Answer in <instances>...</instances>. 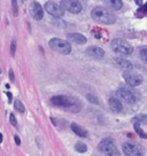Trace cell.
I'll return each mask as SVG.
<instances>
[{
	"instance_id": "29",
	"label": "cell",
	"mask_w": 147,
	"mask_h": 156,
	"mask_svg": "<svg viewBox=\"0 0 147 156\" xmlns=\"http://www.w3.org/2000/svg\"><path fill=\"white\" fill-rule=\"evenodd\" d=\"M7 97H8V101H9V102H12V99H13V95H12V93L7 92Z\"/></svg>"
},
{
	"instance_id": "3",
	"label": "cell",
	"mask_w": 147,
	"mask_h": 156,
	"mask_svg": "<svg viewBox=\"0 0 147 156\" xmlns=\"http://www.w3.org/2000/svg\"><path fill=\"white\" fill-rule=\"evenodd\" d=\"M49 47L53 49L54 52H58L63 55H68L71 52V45L68 41H66L63 39L60 38H52L49 40Z\"/></svg>"
},
{
	"instance_id": "14",
	"label": "cell",
	"mask_w": 147,
	"mask_h": 156,
	"mask_svg": "<svg viewBox=\"0 0 147 156\" xmlns=\"http://www.w3.org/2000/svg\"><path fill=\"white\" fill-rule=\"evenodd\" d=\"M114 62H115V64L117 66L118 68H121L122 70H124V71H130V70L133 69L132 63H131L130 61L125 60V58H114Z\"/></svg>"
},
{
	"instance_id": "1",
	"label": "cell",
	"mask_w": 147,
	"mask_h": 156,
	"mask_svg": "<svg viewBox=\"0 0 147 156\" xmlns=\"http://www.w3.org/2000/svg\"><path fill=\"white\" fill-rule=\"evenodd\" d=\"M91 16L95 22H98L100 24L110 25L114 24L116 21V16L109 9L103 7H94L91 12Z\"/></svg>"
},
{
	"instance_id": "19",
	"label": "cell",
	"mask_w": 147,
	"mask_h": 156,
	"mask_svg": "<svg viewBox=\"0 0 147 156\" xmlns=\"http://www.w3.org/2000/svg\"><path fill=\"white\" fill-rule=\"evenodd\" d=\"M75 151H77V153H81V154H83V153H85V151H88V147H86V145H85V144L78 141L77 144H76V145H75Z\"/></svg>"
},
{
	"instance_id": "10",
	"label": "cell",
	"mask_w": 147,
	"mask_h": 156,
	"mask_svg": "<svg viewBox=\"0 0 147 156\" xmlns=\"http://www.w3.org/2000/svg\"><path fill=\"white\" fill-rule=\"evenodd\" d=\"M116 94H117L118 98H121L122 100H124V101L127 103L137 102V97H136V94H134L131 90H129V88H125V87L118 88Z\"/></svg>"
},
{
	"instance_id": "24",
	"label": "cell",
	"mask_w": 147,
	"mask_h": 156,
	"mask_svg": "<svg viewBox=\"0 0 147 156\" xmlns=\"http://www.w3.org/2000/svg\"><path fill=\"white\" fill-rule=\"evenodd\" d=\"M15 49H16V41L13 40V41H12V45H10V54H12V56L15 55Z\"/></svg>"
},
{
	"instance_id": "5",
	"label": "cell",
	"mask_w": 147,
	"mask_h": 156,
	"mask_svg": "<svg viewBox=\"0 0 147 156\" xmlns=\"http://www.w3.org/2000/svg\"><path fill=\"white\" fill-rule=\"evenodd\" d=\"M123 154L125 156H144L145 149L142 145L134 142H125L122 147Z\"/></svg>"
},
{
	"instance_id": "12",
	"label": "cell",
	"mask_w": 147,
	"mask_h": 156,
	"mask_svg": "<svg viewBox=\"0 0 147 156\" xmlns=\"http://www.w3.org/2000/svg\"><path fill=\"white\" fill-rule=\"evenodd\" d=\"M85 53L88 54V56L92 58H97V60H100L105 56V51H103L101 47H98V46H91L88 47Z\"/></svg>"
},
{
	"instance_id": "9",
	"label": "cell",
	"mask_w": 147,
	"mask_h": 156,
	"mask_svg": "<svg viewBox=\"0 0 147 156\" xmlns=\"http://www.w3.org/2000/svg\"><path fill=\"white\" fill-rule=\"evenodd\" d=\"M123 77H124V79H125V82H127L130 86H132V87L139 86V85L144 82V78H142V75L132 73V70H130V71H124Z\"/></svg>"
},
{
	"instance_id": "26",
	"label": "cell",
	"mask_w": 147,
	"mask_h": 156,
	"mask_svg": "<svg viewBox=\"0 0 147 156\" xmlns=\"http://www.w3.org/2000/svg\"><path fill=\"white\" fill-rule=\"evenodd\" d=\"M17 0H12V4H13V9H14V15L16 16L17 15V2H16Z\"/></svg>"
},
{
	"instance_id": "27",
	"label": "cell",
	"mask_w": 147,
	"mask_h": 156,
	"mask_svg": "<svg viewBox=\"0 0 147 156\" xmlns=\"http://www.w3.org/2000/svg\"><path fill=\"white\" fill-rule=\"evenodd\" d=\"M8 76H9L10 80H12V82H14L15 77H14V71H13V69H9V71H8Z\"/></svg>"
},
{
	"instance_id": "22",
	"label": "cell",
	"mask_w": 147,
	"mask_h": 156,
	"mask_svg": "<svg viewBox=\"0 0 147 156\" xmlns=\"http://www.w3.org/2000/svg\"><path fill=\"white\" fill-rule=\"evenodd\" d=\"M86 98H88V100L90 101V102H92V103H95V105H98L99 101H98V99L94 97V95H91V94H88L86 95Z\"/></svg>"
},
{
	"instance_id": "20",
	"label": "cell",
	"mask_w": 147,
	"mask_h": 156,
	"mask_svg": "<svg viewBox=\"0 0 147 156\" xmlns=\"http://www.w3.org/2000/svg\"><path fill=\"white\" fill-rule=\"evenodd\" d=\"M14 107H15V109H16L17 112H25L24 106H23V103L21 102L20 100H15Z\"/></svg>"
},
{
	"instance_id": "23",
	"label": "cell",
	"mask_w": 147,
	"mask_h": 156,
	"mask_svg": "<svg viewBox=\"0 0 147 156\" xmlns=\"http://www.w3.org/2000/svg\"><path fill=\"white\" fill-rule=\"evenodd\" d=\"M9 121H10V123H12V125L13 126H17V121H16V117H15V115L14 114H10L9 115Z\"/></svg>"
},
{
	"instance_id": "25",
	"label": "cell",
	"mask_w": 147,
	"mask_h": 156,
	"mask_svg": "<svg viewBox=\"0 0 147 156\" xmlns=\"http://www.w3.org/2000/svg\"><path fill=\"white\" fill-rule=\"evenodd\" d=\"M136 119H138L139 122L147 123V116H145V115H138V116L136 117Z\"/></svg>"
},
{
	"instance_id": "16",
	"label": "cell",
	"mask_w": 147,
	"mask_h": 156,
	"mask_svg": "<svg viewBox=\"0 0 147 156\" xmlns=\"http://www.w3.org/2000/svg\"><path fill=\"white\" fill-rule=\"evenodd\" d=\"M71 130L74 131L75 134H77L78 136H82V138H86L88 136V131L83 129V127L78 125V124H76V123H73L71 124Z\"/></svg>"
},
{
	"instance_id": "28",
	"label": "cell",
	"mask_w": 147,
	"mask_h": 156,
	"mask_svg": "<svg viewBox=\"0 0 147 156\" xmlns=\"http://www.w3.org/2000/svg\"><path fill=\"white\" fill-rule=\"evenodd\" d=\"M14 139H15V142H16V145H21V139L19 138V136H14Z\"/></svg>"
},
{
	"instance_id": "21",
	"label": "cell",
	"mask_w": 147,
	"mask_h": 156,
	"mask_svg": "<svg viewBox=\"0 0 147 156\" xmlns=\"http://www.w3.org/2000/svg\"><path fill=\"white\" fill-rule=\"evenodd\" d=\"M139 55H140V58H142V61L147 63V47H144V48L140 49Z\"/></svg>"
},
{
	"instance_id": "11",
	"label": "cell",
	"mask_w": 147,
	"mask_h": 156,
	"mask_svg": "<svg viewBox=\"0 0 147 156\" xmlns=\"http://www.w3.org/2000/svg\"><path fill=\"white\" fill-rule=\"evenodd\" d=\"M30 10H31V15L34 16V20L37 21H40V20L44 17V9L40 5L39 2L37 1H34L31 6H30Z\"/></svg>"
},
{
	"instance_id": "15",
	"label": "cell",
	"mask_w": 147,
	"mask_h": 156,
	"mask_svg": "<svg viewBox=\"0 0 147 156\" xmlns=\"http://www.w3.org/2000/svg\"><path fill=\"white\" fill-rule=\"evenodd\" d=\"M108 105H109L110 109H112L114 112H121L123 110L122 102H121L118 99H116V98H110V99L108 100Z\"/></svg>"
},
{
	"instance_id": "13",
	"label": "cell",
	"mask_w": 147,
	"mask_h": 156,
	"mask_svg": "<svg viewBox=\"0 0 147 156\" xmlns=\"http://www.w3.org/2000/svg\"><path fill=\"white\" fill-rule=\"evenodd\" d=\"M67 38L70 43H74V44H77V45H83L86 44V38L85 36H83L82 34H77V32H74V34H69L67 36Z\"/></svg>"
},
{
	"instance_id": "17",
	"label": "cell",
	"mask_w": 147,
	"mask_h": 156,
	"mask_svg": "<svg viewBox=\"0 0 147 156\" xmlns=\"http://www.w3.org/2000/svg\"><path fill=\"white\" fill-rule=\"evenodd\" d=\"M133 127H134V130H136V132L138 133V136H140V138H142V139H147V134L145 133V131L142 130V127H140V122L138 121V119H133Z\"/></svg>"
},
{
	"instance_id": "2",
	"label": "cell",
	"mask_w": 147,
	"mask_h": 156,
	"mask_svg": "<svg viewBox=\"0 0 147 156\" xmlns=\"http://www.w3.org/2000/svg\"><path fill=\"white\" fill-rule=\"evenodd\" d=\"M110 47L115 53L122 54V55H130L133 52V47L127 43V40L122 38L113 39L110 43Z\"/></svg>"
},
{
	"instance_id": "18",
	"label": "cell",
	"mask_w": 147,
	"mask_h": 156,
	"mask_svg": "<svg viewBox=\"0 0 147 156\" xmlns=\"http://www.w3.org/2000/svg\"><path fill=\"white\" fill-rule=\"evenodd\" d=\"M107 5L114 10H118L122 8L123 6V1L122 0H106Z\"/></svg>"
},
{
	"instance_id": "7",
	"label": "cell",
	"mask_w": 147,
	"mask_h": 156,
	"mask_svg": "<svg viewBox=\"0 0 147 156\" xmlns=\"http://www.w3.org/2000/svg\"><path fill=\"white\" fill-rule=\"evenodd\" d=\"M60 5L62 6L64 10H67L71 14H78L83 9L78 0H61Z\"/></svg>"
},
{
	"instance_id": "4",
	"label": "cell",
	"mask_w": 147,
	"mask_h": 156,
	"mask_svg": "<svg viewBox=\"0 0 147 156\" xmlns=\"http://www.w3.org/2000/svg\"><path fill=\"white\" fill-rule=\"evenodd\" d=\"M99 149L102 151L105 156H120V151L114 144V140L110 138L102 139L99 144Z\"/></svg>"
},
{
	"instance_id": "8",
	"label": "cell",
	"mask_w": 147,
	"mask_h": 156,
	"mask_svg": "<svg viewBox=\"0 0 147 156\" xmlns=\"http://www.w3.org/2000/svg\"><path fill=\"white\" fill-rule=\"evenodd\" d=\"M44 8L48 14H51L52 16L56 17V19L62 17L64 15V9L62 8V6L58 5V4L54 2V1H47V2L45 4Z\"/></svg>"
},
{
	"instance_id": "30",
	"label": "cell",
	"mask_w": 147,
	"mask_h": 156,
	"mask_svg": "<svg viewBox=\"0 0 147 156\" xmlns=\"http://www.w3.org/2000/svg\"><path fill=\"white\" fill-rule=\"evenodd\" d=\"M136 4H137L138 6H142V0H133Z\"/></svg>"
},
{
	"instance_id": "6",
	"label": "cell",
	"mask_w": 147,
	"mask_h": 156,
	"mask_svg": "<svg viewBox=\"0 0 147 156\" xmlns=\"http://www.w3.org/2000/svg\"><path fill=\"white\" fill-rule=\"evenodd\" d=\"M51 102L53 103L54 106H56V107L68 108V109L75 107V105H76L75 100L66 97V95H55V97H53L51 99Z\"/></svg>"
},
{
	"instance_id": "31",
	"label": "cell",
	"mask_w": 147,
	"mask_h": 156,
	"mask_svg": "<svg viewBox=\"0 0 147 156\" xmlns=\"http://www.w3.org/2000/svg\"><path fill=\"white\" fill-rule=\"evenodd\" d=\"M142 10H144V12H145V13H146L147 12V4L145 6H144V7H142Z\"/></svg>"
}]
</instances>
